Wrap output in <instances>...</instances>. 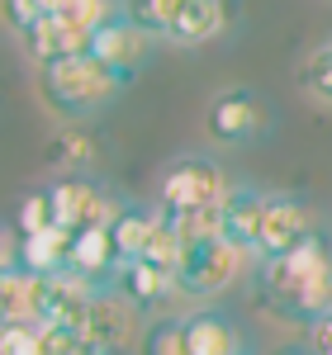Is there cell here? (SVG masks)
Wrapping results in <instances>:
<instances>
[{"mask_svg":"<svg viewBox=\"0 0 332 355\" xmlns=\"http://www.w3.org/2000/svg\"><path fill=\"white\" fill-rule=\"evenodd\" d=\"M138 355H190V346H185V313L152 318L138 336Z\"/></svg>","mask_w":332,"mask_h":355,"instance_id":"obj_19","label":"cell"},{"mask_svg":"<svg viewBox=\"0 0 332 355\" xmlns=\"http://www.w3.org/2000/svg\"><path fill=\"white\" fill-rule=\"evenodd\" d=\"M48 10H53V0H5V24L15 28V33H24V28H33Z\"/></svg>","mask_w":332,"mask_h":355,"instance_id":"obj_25","label":"cell"},{"mask_svg":"<svg viewBox=\"0 0 332 355\" xmlns=\"http://www.w3.org/2000/svg\"><path fill=\"white\" fill-rule=\"evenodd\" d=\"M251 261L238 251V246L228 242V237H204V242H190L185 246V256H181V270H176V294L181 299H190L194 308L199 303H214L238 279V275L247 270Z\"/></svg>","mask_w":332,"mask_h":355,"instance_id":"obj_3","label":"cell"},{"mask_svg":"<svg viewBox=\"0 0 332 355\" xmlns=\"http://www.w3.org/2000/svg\"><path fill=\"white\" fill-rule=\"evenodd\" d=\"M110 294H119V299L128 303L138 318L152 322V318H162L166 299L176 294V275L157 270V266H147V261H133V266H124V270H119V279H114Z\"/></svg>","mask_w":332,"mask_h":355,"instance_id":"obj_15","label":"cell"},{"mask_svg":"<svg viewBox=\"0 0 332 355\" xmlns=\"http://www.w3.org/2000/svg\"><path fill=\"white\" fill-rule=\"evenodd\" d=\"M57 218H53V199H48V185L28 190L19 199V214H15V232L19 237H33V232H53Z\"/></svg>","mask_w":332,"mask_h":355,"instance_id":"obj_23","label":"cell"},{"mask_svg":"<svg viewBox=\"0 0 332 355\" xmlns=\"http://www.w3.org/2000/svg\"><path fill=\"white\" fill-rule=\"evenodd\" d=\"M48 199H53V218L62 232H90V227H110L114 214L124 209V199L105 185V180H95L90 171L85 175H57L53 185H48Z\"/></svg>","mask_w":332,"mask_h":355,"instance_id":"obj_6","label":"cell"},{"mask_svg":"<svg viewBox=\"0 0 332 355\" xmlns=\"http://www.w3.org/2000/svg\"><path fill=\"white\" fill-rule=\"evenodd\" d=\"M323 223H318V209L308 204L304 194L294 190H271L266 199V218H261V242H256V261H276L285 251L313 237Z\"/></svg>","mask_w":332,"mask_h":355,"instance_id":"obj_7","label":"cell"},{"mask_svg":"<svg viewBox=\"0 0 332 355\" xmlns=\"http://www.w3.org/2000/svg\"><path fill=\"white\" fill-rule=\"evenodd\" d=\"M228 24H233L228 0H185L166 43H176V48H199V43L223 38V33H228Z\"/></svg>","mask_w":332,"mask_h":355,"instance_id":"obj_17","label":"cell"},{"mask_svg":"<svg viewBox=\"0 0 332 355\" xmlns=\"http://www.w3.org/2000/svg\"><path fill=\"white\" fill-rule=\"evenodd\" d=\"M308 346H313L318 355H332V313H328V318H323L313 331H308Z\"/></svg>","mask_w":332,"mask_h":355,"instance_id":"obj_26","label":"cell"},{"mask_svg":"<svg viewBox=\"0 0 332 355\" xmlns=\"http://www.w3.org/2000/svg\"><path fill=\"white\" fill-rule=\"evenodd\" d=\"M271 355H318V351H313L308 341H290V346H276Z\"/></svg>","mask_w":332,"mask_h":355,"instance_id":"obj_27","label":"cell"},{"mask_svg":"<svg viewBox=\"0 0 332 355\" xmlns=\"http://www.w3.org/2000/svg\"><path fill=\"white\" fill-rule=\"evenodd\" d=\"M48 15H62L72 24H81L85 33H100V28L124 15V0H53Z\"/></svg>","mask_w":332,"mask_h":355,"instance_id":"obj_20","label":"cell"},{"mask_svg":"<svg viewBox=\"0 0 332 355\" xmlns=\"http://www.w3.org/2000/svg\"><path fill=\"white\" fill-rule=\"evenodd\" d=\"M228 185H233L228 171L209 152H181L162 166L157 204L162 209H219Z\"/></svg>","mask_w":332,"mask_h":355,"instance_id":"obj_5","label":"cell"},{"mask_svg":"<svg viewBox=\"0 0 332 355\" xmlns=\"http://www.w3.org/2000/svg\"><path fill=\"white\" fill-rule=\"evenodd\" d=\"M67 275H76V279H85L90 289L110 294L114 279H119V251H114L110 227H90V232H76V237H72Z\"/></svg>","mask_w":332,"mask_h":355,"instance_id":"obj_14","label":"cell"},{"mask_svg":"<svg viewBox=\"0 0 332 355\" xmlns=\"http://www.w3.org/2000/svg\"><path fill=\"white\" fill-rule=\"evenodd\" d=\"M294 85H299V95H304L308 105H318V110L332 114V38L318 43V48H308V53L299 57Z\"/></svg>","mask_w":332,"mask_h":355,"instance_id":"obj_18","label":"cell"},{"mask_svg":"<svg viewBox=\"0 0 332 355\" xmlns=\"http://www.w3.org/2000/svg\"><path fill=\"white\" fill-rule=\"evenodd\" d=\"M162 227V204H138V199H124V209L114 214L110 223V237L114 251H119V270L142 261V251L152 242V232Z\"/></svg>","mask_w":332,"mask_h":355,"instance_id":"obj_16","label":"cell"},{"mask_svg":"<svg viewBox=\"0 0 332 355\" xmlns=\"http://www.w3.org/2000/svg\"><path fill=\"white\" fill-rule=\"evenodd\" d=\"M185 346L190 355H256L238 318L219 303H199L185 313Z\"/></svg>","mask_w":332,"mask_h":355,"instance_id":"obj_11","label":"cell"},{"mask_svg":"<svg viewBox=\"0 0 332 355\" xmlns=\"http://www.w3.org/2000/svg\"><path fill=\"white\" fill-rule=\"evenodd\" d=\"M152 43H157L152 33H142L128 15H119V19H110V24L90 38V57L100 67H110L114 76H119V85H133L138 71L147 67V57H152Z\"/></svg>","mask_w":332,"mask_h":355,"instance_id":"obj_9","label":"cell"},{"mask_svg":"<svg viewBox=\"0 0 332 355\" xmlns=\"http://www.w3.org/2000/svg\"><path fill=\"white\" fill-rule=\"evenodd\" d=\"M181 5H185V0H124V15H128L142 33H152V38H171Z\"/></svg>","mask_w":332,"mask_h":355,"instance_id":"obj_21","label":"cell"},{"mask_svg":"<svg viewBox=\"0 0 332 355\" xmlns=\"http://www.w3.org/2000/svg\"><path fill=\"white\" fill-rule=\"evenodd\" d=\"M162 223L181 237V246H190L219 232V209H162Z\"/></svg>","mask_w":332,"mask_h":355,"instance_id":"obj_22","label":"cell"},{"mask_svg":"<svg viewBox=\"0 0 332 355\" xmlns=\"http://www.w3.org/2000/svg\"><path fill=\"white\" fill-rule=\"evenodd\" d=\"M33 90L48 110L62 119V123H85L90 114H100L114 95L124 90L119 76L110 67H100L90 53L81 57H62V62H48V67H33Z\"/></svg>","mask_w":332,"mask_h":355,"instance_id":"obj_2","label":"cell"},{"mask_svg":"<svg viewBox=\"0 0 332 355\" xmlns=\"http://www.w3.org/2000/svg\"><path fill=\"white\" fill-rule=\"evenodd\" d=\"M90 38H95V33H85L81 24H72V19H62V15H43L33 28L19 33V53H24L33 67H48V62H62V57L90 53Z\"/></svg>","mask_w":332,"mask_h":355,"instance_id":"obj_12","label":"cell"},{"mask_svg":"<svg viewBox=\"0 0 332 355\" xmlns=\"http://www.w3.org/2000/svg\"><path fill=\"white\" fill-rule=\"evenodd\" d=\"M138 336V313L119 294H100L76 327V355H124Z\"/></svg>","mask_w":332,"mask_h":355,"instance_id":"obj_8","label":"cell"},{"mask_svg":"<svg viewBox=\"0 0 332 355\" xmlns=\"http://www.w3.org/2000/svg\"><path fill=\"white\" fill-rule=\"evenodd\" d=\"M251 294L261 303V313H271L276 322L313 331L332 313V232L318 227L294 251H285L276 261H256Z\"/></svg>","mask_w":332,"mask_h":355,"instance_id":"obj_1","label":"cell"},{"mask_svg":"<svg viewBox=\"0 0 332 355\" xmlns=\"http://www.w3.org/2000/svg\"><path fill=\"white\" fill-rule=\"evenodd\" d=\"M271 128V105L251 85H223L204 110V137L214 147H251Z\"/></svg>","mask_w":332,"mask_h":355,"instance_id":"obj_4","label":"cell"},{"mask_svg":"<svg viewBox=\"0 0 332 355\" xmlns=\"http://www.w3.org/2000/svg\"><path fill=\"white\" fill-rule=\"evenodd\" d=\"M266 199H271V190H261V185H251V180H233L228 194H223V204H219V237H228L251 266H256V242H261Z\"/></svg>","mask_w":332,"mask_h":355,"instance_id":"obj_10","label":"cell"},{"mask_svg":"<svg viewBox=\"0 0 332 355\" xmlns=\"http://www.w3.org/2000/svg\"><path fill=\"white\" fill-rule=\"evenodd\" d=\"M67 261H72V232H62V227L33 232V237H19V232L5 237V266H15V270L53 279V275H67Z\"/></svg>","mask_w":332,"mask_h":355,"instance_id":"obj_13","label":"cell"},{"mask_svg":"<svg viewBox=\"0 0 332 355\" xmlns=\"http://www.w3.org/2000/svg\"><path fill=\"white\" fill-rule=\"evenodd\" d=\"M0 355H48L43 322H5L0 327Z\"/></svg>","mask_w":332,"mask_h":355,"instance_id":"obj_24","label":"cell"}]
</instances>
